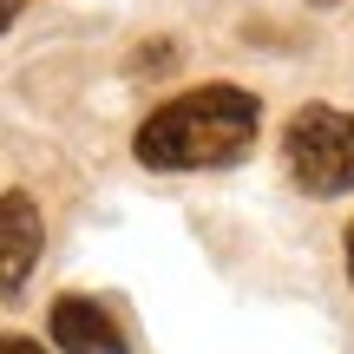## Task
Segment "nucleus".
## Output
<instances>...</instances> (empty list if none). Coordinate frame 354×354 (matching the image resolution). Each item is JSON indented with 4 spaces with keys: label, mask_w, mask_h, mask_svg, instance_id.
Segmentation results:
<instances>
[{
    "label": "nucleus",
    "mask_w": 354,
    "mask_h": 354,
    "mask_svg": "<svg viewBox=\"0 0 354 354\" xmlns=\"http://www.w3.org/2000/svg\"><path fill=\"white\" fill-rule=\"evenodd\" d=\"M20 7H26V0H0V26H13V20H20Z\"/></svg>",
    "instance_id": "obj_6"
},
{
    "label": "nucleus",
    "mask_w": 354,
    "mask_h": 354,
    "mask_svg": "<svg viewBox=\"0 0 354 354\" xmlns=\"http://www.w3.org/2000/svg\"><path fill=\"white\" fill-rule=\"evenodd\" d=\"M256 131H263L256 92L216 79V86L165 99L138 125V145H131V151H138L145 171H216V165H236L256 145Z\"/></svg>",
    "instance_id": "obj_1"
},
{
    "label": "nucleus",
    "mask_w": 354,
    "mask_h": 354,
    "mask_svg": "<svg viewBox=\"0 0 354 354\" xmlns=\"http://www.w3.org/2000/svg\"><path fill=\"white\" fill-rule=\"evenodd\" d=\"M282 165L308 197L354 190V112L342 105H302L282 131Z\"/></svg>",
    "instance_id": "obj_2"
},
{
    "label": "nucleus",
    "mask_w": 354,
    "mask_h": 354,
    "mask_svg": "<svg viewBox=\"0 0 354 354\" xmlns=\"http://www.w3.org/2000/svg\"><path fill=\"white\" fill-rule=\"evenodd\" d=\"M0 354H46V348L26 342V335H0Z\"/></svg>",
    "instance_id": "obj_5"
},
{
    "label": "nucleus",
    "mask_w": 354,
    "mask_h": 354,
    "mask_svg": "<svg viewBox=\"0 0 354 354\" xmlns=\"http://www.w3.org/2000/svg\"><path fill=\"white\" fill-rule=\"evenodd\" d=\"M53 348L59 354H125V335H118V322L105 315L99 302L59 295V302H53Z\"/></svg>",
    "instance_id": "obj_4"
},
{
    "label": "nucleus",
    "mask_w": 354,
    "mask_h": 354,
    "mask_svg": "<svg viewBox=\"0 0 354 354\" xmlns=\"http://www.w3.org/2000/svg\"><path fill=\"white\" fill-rule=\"evenodd\" d=\"M39 243H46V223H39V203L26 190H0V295H13L39 263Z\"/></svg>",
    "instance_id": "obj_3"
},
{
    "label": "nucleus",
    "mask_w": 354,
    "mask_h": 354,
    "mask_svg": "<svg viewBox=\"0 0 354 354\" xmlns=\"http://www.w3.org/2000/svg\"><path fill=\"white\" fill-rule=\"evenodd\" d=\"M348 282H354V223H348Z\"/></svg>",
    "instance_id": "obj_7"
}]
</instances>
